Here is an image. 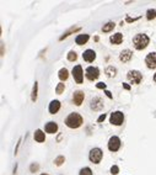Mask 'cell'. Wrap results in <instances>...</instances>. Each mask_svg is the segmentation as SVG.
I'll return each instance as SVG.
<instances>
[{
    "instance_id": "83f0119b",
    "label": "cell",
    "mask_w": 156,
    "mask_h": 175,
    "mask_svg": "<svg viewBox=\"0 0 156 175\" xmlns=\"http://www.w3.org/2000/svg\"><path fill=\"white\" fill-rule=\"evenodd\" d=\"M79 175H94V174H92V170H91L89 167H85V168H82L80 170Z\"/></svg>"
},
{
    "instance_id": "8d00e7d4",
    "label": "cell",
    "mask_w": 156,
    "mask_h": 175,
    "mask_svg": "<svg viewBox=\"0 0 156 175\" xmlns=\"http://www.w3.org/2000/svg\"><path fill=\"white\" fill-rule=\"evenodd\" d=\"M154 81L156 83V73H155V74H154Z\"/></svg>"
},
{
    "instance_id": "2e32d148",
    "label": "cell",
    "mask_w": 156,
    "mask_h": 175,
    "mask_svg": "<svg viewBox=\"0 0 156 175\" xmlns=\"http://www.w3.org/2000/svg\"><path fill=\"white\" fill-rule=\"evenodd\" d=\"M109 42H111L112 44H116V46L121 44L123 42V35L121 33V32H117V33L112 35L111 37H109Z\"/></svg>"
},
{
    "instance_id": "f1b7e54d",
    "label": "cell",
    "mask_w": 156,
    "mask_h": 175,
    "mask_svg": "<svg viewBox=\"0 0 156 175\" xmlns=\"http://www.w3.org/2000/svg\"><path fill=\"white\" fill-rule=\"evenodd\" d=\"M118 173H119V167H118V165H112V167H111V174L117 175Z\"/></svg>"
},
{
    "instance_id": "5bb4252c",
    "label": "cell",
    "mask_w": 156,
    "mask_h": 175,
    "mask_svg": "<svg viewBox=\"0 0 156 175\" xmlns=\"http://www.w3.org/2000/svg\"><path fill=\"white\" fill-rule=\"evenodd\" d=\"M44 131H45V133H49V135H54V133L58 132V123L54 121L47 122L44 126Z\"/></svg>"
},
{
    "instance_id": "7402d4cb",
    "label": "cell",
    "mask_w": 156,
    "mask_h": 175,
    "mask_svg": "<svg viewBox=\"0 0 156 175\" xmlns=\"http://www.w3.org/2000/svg\"><path fill=\"white\" fill-rule=\"evenodd\" d=\"M37 96H38V81H35L33 86H32V93H31V100L35 101L37 100Z\"/></svg>"
},
{
    "instance_id": "cb8c5ba5",
    "label": "cell",
    "mask_w": 156,
    "mask_h": 175,
    "mask_svg": "<svg viewBox=\"0 0 156 175\" xmlns=\"http://www.w3.org/2000/svg\"><path fill=\"white\" fill-rule=\"evenodd\" d=\"M66 58H68V61H69V62H75L76 59H77V54H76L75 51H70V52L68 53Z\"/></svg>"
},
{
    "instance_id": "6da1fadb",
    "label": "cell",
    "mask_w": 156,
    "mask_h": 175,
    "mask_svg": "<svg viewBox=\"0 0 156 175\" xmlns=\"http://www.w3.org/2000/svg\"><path fill=\"white\" fill-rule=\"evenodd\" d=\"M82 123H84V118L79 112H70L65 118V126L71 130H76V128L81 127Z\"/></svg>"
},
{
    "instance_id": "836d02e7",
    "label": "cell",
    "mask_w": 156,
    "mask_h": 175,
    "mask_svg": "<svg viewBox=\"0 0 156 175\" xmlns=\"http://www.w3.org/2000/svg\"><path fill=\"white\" fill-rule=\"evenodd\" d=\"M123 88H124L125 90H130V85H128L127 83H123Z\"/></svg>"
},
{
    "instance_id": "ba28073f",
    "label": "cell",
    "mask_w": 156,
    "mask_h": 175,
    "mask_svg": "<svg viewBox=\"0 0 156 175\" xmlns=\"http://www.w3.org/2000/svg\"><path fill=\"white\" fill-rule=\"evenodd\" d=\"M103 106H104V103L100 96H95V98L90 100V109L92 111H101L103 109Z\"/></svg>"
},
{
    "instance_id": "9c48e42d",
    "label": "cell",
    "mask_w": 156,
    "mask_h": 175,
    "mask_svg": "<svg viewBox=\"0 0 156 175\" xmlns=\"http://www.w3.org/2000/svg\"><path fill=\"white\" fill-rule=\"evenodd\" d=\"M121 146H122V141H121V138H119L118 136H112L111 138H109V141H108V149L111 150V152L119 150Z\"/></svg>"
},
{
    "instance_id": "603a6c76",
    "label": "cell",
    "mask_w": 156,
    "mask_h": 175,
    "mask_svg": "<svg viewBox=\"0 0 156 175\" xmlns=\"http://www.w3.org/2000/svg\"><path fill=\"white\" fill-rule=\"evenodd\" d=\"M114 27H116V24H114L113 21H108L107 24H104L103 27H102V31L103 32H111Z\"/></svg>"
},
{
    "instance_id": "e0dca14e",
    "label": "cell",
    "mask_w": 156,
    "mask_h": 175,
    "mask_svg": "<svg viewBox=\"0 0 156 175\" xmlns=\"http://www.w3.org/2000/svg\"><path fill=\"white\" fill-rule=\"evenodd\" d=\"M90 40V35L87 33H81V35H77L76 36V38H75V43L77 46H82V44H85L87 41Z\"/></svg>"
},
{
    "instance_id": "8992f818",
    "label": "cell",
    "mask_w": 156,
    "mask_h": 175,
    "mask_svg": "<svg viewBox=\"0 0 156 175\" xmlns=\"http://www.w3.org/2000/svg\"><path fill=\"white\" fill-rule=\"evenodd\" d=\"M109 122L114 126H121L124 122V113L122 111H114L109 116Z\"/></svg>"
},
{
    "instance_id": "8fae6325",
    "label": "cell",
    "mask_w": 156,
    "mask_h": 175,
    "mask_svg": "<svg viewBox=\"0 0 156 175\" xmlns=\"http://www.w3.org/2000/svg\"><path fill=\"white\" fill-rule=\"evenodd\" d=\"M145 64L149 69H156V52H150L145 57Z\"/></svg>"
},
{
    "instance_id": "44dd1931",
    "label": "cell",
    "mask_w": 156,
    "mask_h": 175,
    "mask_svg": "<svg viewBox=\"0 0 156 175\" xmlns=\"http://www.w3.org/2000/svg\"><path fill=\"white\" fill-rule=\"evenodd\" d=\"M104 74H106L108 78H114L117 74V69L113 66H108L106 69H104Z\"/></svg>"
},
{
    "instance_id": "d590c367",
    "label": "cell",
    "mask_w": 156,
    "mask_h": 175,
    "mask_svg": "<svg viewBox=\"0 0 156 175\" xmlns=\"http://www.w3.org/2000/svg\"><path fill=\"white\" fill-rule=\"evenodd\" d=\"M138 19H132V17H127V22H134L136 21Z\"/></svg>"
},
{
    "instance_id": "4316f807",
    "label": "cell",
    "mask_w": 156,
    "mask_h": 175,
    "mask_svg": "<svg viewBox=\"0 0 156 175\" xmlns=\"http://www.w3.org/2000/svg\"><path fill=\"white\" fill-rule=\"evenodd\" d=\"M64 162H65V157H64V155H59V157H57V158L54 159V164H56L57 167H60Z\"/></svg>"
},
{
    "instance_id": "52a82bcc",
    "label": "cell",
    "mask_w": 156,
    "mask_h": 175,
    "mask_svg": "<svg viewBox=\"0 0 156 175\" xmlns=\"http://www.w3.org/2000/svg\"><path fill=\"white\" fill-rule=\"evenodd\" d=\"M127 78L132 84H135V85L140 84V83L143 81V74H141L139 70H129L127 74Z\"/></svg>"
},
{
    "instance_id": "484cf974",
    "label": "cell",
    "mask_w": 156,
    "mask_h": 175,
    "mask_svg": "<svg viewBox=\"0 0 156 175\" xmlns=\"http://www.w3.org/2000/svg\"><path fill=\"white\" fill-rule=\"evenodd\" d=\"M64 90H65V84H64V83H59V84L57 85V88H56V94L60 95V94L64 93Z\"/></svg>"
},
{
    "instance_id": "7a4b0ae2",
    "label": "cell",
    "mask_w": 156,
    "mask_h": 175,
    "mask_svg": "<svg viewBox=\"0 0 156 175\" xmlns=\"http://www.w3.org/2000/svg\"><path fill=\"white\" fill-rule=\"evenodd\" d=\"M149 43H150V38L145 33H138L133 37V44H134V48L138 51L145 49L149 46Z\"/></svg>"
},
{
    "instance_id": "7c38bea8",
    "label": "cell",
    "mask_w": 156,
    "mask_h": 175,
    "mask_svg": "<svg viewBox=\"0 0 156 175\" xmlns=\"http://www.w3.org/2000/svg\"><path fill=\"white\" fill-rule=\"evenodd\" d=\"M133 58V52L130 49H123L121 53H119V61L123 63H128L130 62Z\"/></svg>"
},
{
    "instance_id": "9a60e30c",
    "label": "cell",
    "mask_w": 156,
    "mask_h": 175,
    "mask_svg": "<svg viewBox=\"0 0 156 175\" xmlns=\"http://www.w3.org/2000/svg\"><path fill=\"white\" fill-rule=\"evenodd\" d=\"M60 110V101L59 100H52L48 106V111L50 115H56Z\"/></svg>"
},
{
    "instance_id": "d6986e66",
    "label": "cell",
    "mask_w": 156,
    "mask_h": 175,
    "mask_svg": "<svg viewBox=\"0 0 156 175\" xmlns=\"http://www.w3.org/2000/svg\"><path fill=\"white\" fill-rule=\"evenodd\" d=\"M58 77H59V79H60V81H66L68 80V78H69V70L66 68H62L58 72Z\"/></svg>"
},
{
    "instance_id": "e575fe53",
    "label": "cell",
    "mask_w": 156,
    "mask_h": 175,
    "mask_svg": "<svg viewBox=\"0 0 156 175\" xmlns=\"http://www.w3.org/2000/svg\"><path fill=\"white\" fill-rule=\"evenodd\" d=\"M104 94H106V95L108 96V98H109V99H112V98H113V96H112V94H111V93H109V91H108V90H104Z\"/></svg>"
},
{
    "instance_id": "ac0fdd59",
    "label": "cell",
    "mask_w": 156,
    "mask_h": 175,
    "mask_svg": "<svg viewBox=\"0 0 156 175\" xmlns=\"http://www.w3.org/2000/svg\"><path fill=\"white\" fill-rule=\"evenodd\" d=\"M33 138L36 142L38 143H42V142L45 141V133L42 131V130H36L35 133H33Z\"/></svg>"
},
{
    "instance_id": "f546056e",
    "label": "cell",
    "mask_w": 156,
    "mask_h": 175,
    "mask_svg": "<svg viewBox=\"0 0 156 175\" xmlns=\"http://www.w3.org/2000/svg\"><path fill=\"white\" fill-rule=\"evenodd\" d=\"M39 169V165L37 163H33V164H31V167H30V170H31V173H35V172H37V170Z\"/></svg>"
},
{
    "instance_id": "3957f363",
    "label": "cell",
    "mask_w": 156,
    "mask_h": 175,
    "mask_svg": "<svg viewBox=\"0 0 156 175\" xmlns=\"http://www.w3.org/2000/svg\"><path fill=\"white\" fill-rule=\"evenodd\" d=\"M103 158V152L101 148H92L90 150V154H89V159H90V162L91 163H94V164H100L101 163V160H102Z\"/></svg>"
},
{
    "instance_id": "4dcf8cb0",
    "label": "cell",
    "mask_w": 156,
    "mask_h": 175,
    "mask_svg": "<svg viewBox=\"0 0 156 175\" xmlns=\"http://www.w3.org/2000/svg\"><path fill=\"white\" fill-rule=\"evenodd\" d=\"M96 88H97V89H103V90H106V84H104V83H102V81H100V83H97V84H96Z\"/></svg>"
},
{
    "instance_id": "74e56055",
    "label": "cell",
    "mask_w": 156,
    "mask_h": 175,
    "mask_svg": "<svg viewBox=\"0 0 156 175\" xmlns=\"http://www.w3.org/2000/svg\"><path fill=\"white\" fill-rule=\"evenodd\" d=\"M41 175H48V174H44V173H42V174H41Z\"/></svg>"
},
{
    "instance_id": "d4e9b609",
    "label": "cell",
    "mask_w": 156,
    "mask_h": 175,
    "mask_svg": "<svg viewBox=\"0 0 156 175\" xmlns=\"http://www.w3.org/2000/svg\"><path fill=\"white\" fill-rule=\"evenodd\" d=\"M155 17H156V11L154 9H149V10L146 11V19L149 21H151L153 19H155Z\"/></svg>"
},
{
    "instance_id": "30bf717a",
    "label": "cell",
    "mask_w": 156,
    "mask_h": 175,
    "mask_svg": "<svg viewBox=\"0 0 156 175\" xmlns=\"http://www.w3.org/2000/svg\"><path fill=\"white\" fill-rule=\"evenodd\" d=\"M85 99V93L82 90H76L73 94V104L76 105V106H80V105L84 103Z\"/></svg>"
},
{
    "instance_id": "1f68e13d",
    "label": "cell",
    "mask_w": 156,
    "mask_h": 175,
    "mask_svg": "<svg viewBox=\"0 0 156 175\" xmlns=\"http://www.w3.org/2000/svg\"><path fill=\"white\" fill-rule=\"evenodd\" d=\"M104 120H106V113H102L101 116L97 118V122H103Z\"/></svg>"
},
{
    "instance_id": "d6a6232c",
    "label": "cell",
    "mask_w": 156,
    "mask_h": 175,
    "mask_svg": "<svg viewBox=\"0 0 156 175\" xmlns=\"http://www.w3.org/2000/svg\"><path fill=\"white\" fill-rule=\"evenodd\" d=\"M20 144H21V138L19 139V142H17V144H16V148H15V155L17 154V150H19V147H20Z\"/></svg>"
},
{
    "instance_id": "ffe728a7",
    "label": "cell",
    "mask_w": 156,
    "mask_h": 175,
    "mask_svg": "<svg viewBox=\"0 0 156 175\" xmlns=\"http://www.w3.org/2000/svg\"><path fill=\"white\" fill-rule=\"evenodd\" d=\"M81 30V27H71V29H69L66 32H64V33L60 36V37H59V41H63L64 38H66L68 36H70L71 33H74V32H77V31H80Z\"/></svg>"
},
{
    "instance_id": "5b68a950",
    "label": "cell",
    "mask_w": 156,
    "mask_h": 175,
    "mask_svg": "<svg viewBox=\"0 0 156 175\" xmlns=\"http://www.w3.org/2000/svg\"><path fill=\"white\" fill-rule=\"evenodd\" d=\"M85 77L87 80L95 81L96 79H98V77H100V69L97 67H92V66L87 67L85 70Z\"/></svg>"
},
{
    "instance_id": "4fadbf2b",
    "label": "cell",
    "mask_w": 156,
    "mask_h": 175,
    "mask_svg": "<svg viewBox=\"0 0 156 175\" xmlns=\"http://www.w3.org/2000/svg\"><path fill=\"white\" fill-rule=\"evenodd\" d=\"M82 59L87 63H92L96 59V52L94 49H86L84 53H82Z\"/></svg>"
},
{
    "instance_id": "277c9868",
    "label": "cell",
    "mask_w": 156,
    "mask_h": 175,
    "mask_svg": "<svg viewBox=\"0 0 156 175\" xmlns=\"http://www.w3.org/2000/svg\"><path fill=\"white\" fill-rule=\"evenodd\" d=\"M71 75L74 78L76 84H82V81H84V72H82V67L80 64H76V66L73 68Z\"/></svg>"
}]
</instances>
